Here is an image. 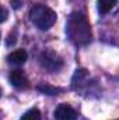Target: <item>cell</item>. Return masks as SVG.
<instances>
[{
  "label": "cell",
  "mask_w": 119,
  "mask_h": 120,
  "mask_svg": "<svg viewBox=\"0 0 119 120\" xmlns=\"http://www.w3.org/2000/svg\"><path fill=\"white\" fill-rule=\"evenodd\" d=\"M55 119L56 120H77L76 110L67 105V103H60L55 109Z\"/></svg>",
  "instance_id": "cell-4"
},
{
  "label": "cell",
  "mask_w": 119,
  "mask_h": 120,
  "mask_svg": "<svg viewBox=\"0 0 119 120\" xmlns=\"http://www.w3.org/2000/svg\"><path fill=\"white\" fill-rule=\"evenodd\" d=\"M39 63L44 68H46L48 71L53 73V71H58L59 68H62L63 66V60L58 53L52 52V50H45L41 53L39 56Z\"/></svg>",
  "instance_id": "cell-3"
},
{
  "label": "cell",
  "mask_w": 119,
  "mask_h": 120,
  "mask_svg": "<svg viewBox=\"0 0 119 120\" xmlns=\"http://www.w3.org/2000/svg\"><path fill=\"white\" fill-rule=\"evenodd\" d=\"M118 120H119V119H118Z\"/></svg>",
  "instance_id": "cell-12"
},
{
  "label": "cell",
  "mask_w": 119,
  "mask_h": 120,
  "mask_svg": "<svg viewBox=\"0 0 119 120\" xmlns=\"http://www.w3.org/2000/svg\"><path fill=\"white\" fill-rule=\"evenodd\" d=\"M30 20L36 28L46 31L56 22V13L44 4H36L31 8Z\"/></svg>",
  "instance_id": "cell-2"
},
{
  "label": "cell",
  "mask_w": 119,
  "mask_h": 120,
  "mask_svg": "<svg viewBox=\"0 0 119 120\" xmlns=\"http://www.w3.org/2000/svg\"><path fill=\"white\" fill-rule=\"evenodd\" d=\"M118 0H97V8L101 14H108L116 4Z\"/></svg>",
  "instance_id": "cell-7"
},
{
  "label": "cell",
  "mask_w": 119,
  "mask_h": 120,
  "mask_svg": "<svg viewBox=\"0 0 119 120\" xmlns=\"http://www.w3.org/2000/svg\"><path fill=\"white\" fill-rule=\"evenodd\" d=\"M27 59H28V55L24 49H17L7 56L8 63H13V64H24Z\"/></svg>",
  "instance_id": "cell-6"
},
{
  "label": "cell",
  "mask_w": 119,
  "mask_h": 120,
  "mask_svg": "<svg viewBox=\"0 0 119 120\" xmlns=\"http://www.w3.org/2000/svg\"><path fill=\"white\" fill-rule=\"evenodd\" d=\"M66 34L76 45H87L91 41V25L83 13H71L66 22Z\"/></svg>",
  "instance_id": "cell-1"
},
{
  "label": "cell",
  "mask_w": 119,
  "mask_h": 120,
  "mask_svg": "<svg viewBox=\"0 0 119 120\" xmlns=\"http://www.w3.org/2000/svg\"><path fill=\"white\" fill-rule=\"evenodd\" d=\"M8 80L11 82V85H14L16 88L20 90H25L30 87V81L27 78V75L21 71V70H13L8 75Z\"/></svg>",
  "instance_id": "cell-5"
},
{
  "label": "cell",
  "mask_w": 119,
  "mask_h": 120,
  "mask_svg": "<svg viewBox=\"0 0 119 120\" xmlns=\"http://www.w3.org/2000/svg\"><path fill=\"white\" fill-rule=\"evenodd\" d=\"M36 90L41 91L42 94H46V95H56L59 92V88H55V87L48 85V84H39L36 87Z\"/></svg>",
  "instance_id": "cell-9"
},
{
  "label": "cell",
  "mask_w": 119,
  "mask_h": 120,
  "mask_svg": "<svg viewBox=\"0 0 119 120\" xmlns=\"http://www.w3.org/2000/svg\"><path fill=\"white\" fill-rule=\"evenodd\" d=\"M6 18H7V11H6V8L4 7H1V22H4L6 21Z\"/></svg>",
  "instance_id": "cell-10"
},
{
  "label": "cell",
  "mask_w": 119,
  "mask_h": 120,
  "mask_svg": "<svg viewBox=\"0 0 119 120\" xmlns=\"http://www.w3.org/2000/svg\"><path fill=\"white\" fill-rule=\"evenodd\" d=\"M20 120H41V112L38 110V109H30L28 112H25L23 116H21V119Z\"/></svg>",
  "instance_id": "cell-8"
},
{
  "label": "cell",
  "mask_w": 119,
  "mask_h": 120,
  "mask_svg": "<svg viewBox=\"0 0 119 120\" xmlns=\"http://www.w3.org/2000/svg\"><path fill=\"white\" fill-rule=\"evenodd\" d=\"M11 4H13L14 8H20V6H21V0H11Z\"/></svg>",
  "instance_id": "cell-11"
}]
</instances>
